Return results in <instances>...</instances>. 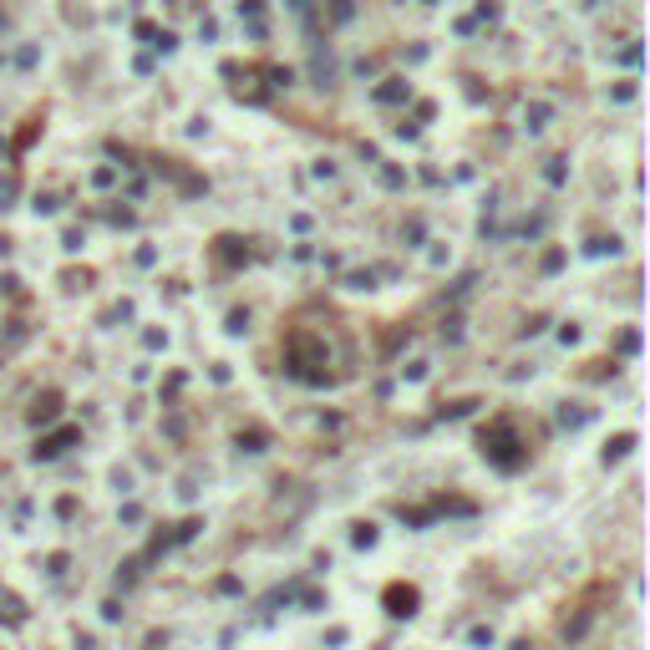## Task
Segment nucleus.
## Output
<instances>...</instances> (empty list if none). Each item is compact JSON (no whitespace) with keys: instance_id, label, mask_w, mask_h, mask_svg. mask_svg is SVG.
I'll return each mask as SVG.
<instances>
[{"instance_id":"nucleus-1","label":"nucleus","mask_w":650,"mask_h":650,"mask_svg":"<svg viewBox=\"0 0 650 650\" xmlns=\"http://www.w3.org/2000/svg\"><path fill=\"white\" fill-rule=\"evenodd\" d=\"M518 442H513V432H508V422H498L493 432H483V452L498 463V467H518L524 463V452H513Z\"/></svg>"},{"instance_id":"nucleus-2","label":"nucleus","mask_w":650,"mask_h":650,"mask_svg":"<svg viewBox=\"0 0 650 650\" xmlns=\"http://www.w3.org/2000/svg\"><path fill=\"white\" fill-rule=\"evenodd\" d=\"M386 604H392V615H411V604H417V590H402V584H392V590H386Z\"/></svg>"},{"instance_id":"nucleus-3","label":"nucleus","mask_w":650,"mask_h":650,"mask_svg":"<svg viewBox=\"0 0 650 650\" xmlns=\"http://www.w3.org/2000/svg\"><path fill=\"white\" fill-rule=\"evenodd\" d=\"M72 437H77V432H72V427H67V432H56V437H46V442H41V447H36V458H56V452H61V447H67Z\"/></svg>"},{"instance_id":"nucleus-4","label":"nucleus","mask_w":650,"mask_h":650,"mask_svg":"<svg viewBox=\"0 0 650 650\" xmlns=\"http://www.w3.org/2000/svg\"><path fill=\"white\" fill-rule=\"evenodd\" d=\"M376 97H381V102H402V97H406V86H402V81H392V86H381Z\"/></svg>"},{"instance_id":"nucleus-5","label":"nucleus","mask_w":650,"mask_h":650,"mask_svg":"<svg viewBox=\"0 0 650 650\" xmlns=\"http://www.w3.org/2000/svg\"><path fill=\"white\" fill-rule=\"evenodd\" d=\"M56 417V397H46V402H36V422H51Z\"/></svg>"},{"instance_id":"nucleus-6","label":"nucleus","mask_w":650,"mask_h":650,"mask_svg":"<svg viewBox=\"0 0 650 650\" xmlns=\"http://www.w3.org/2000/svg\"><path fill=\"white\" fill-rule=\"evenodd\" d=\"M549 122V107H529V127H544Z\"/></svg>"},{"instance_id":"nucleus-7","label":"nucleus","mask_w":650,"mask_h":650,"mask_svg":"<svg viewBox=\"0 0 650 650\" xmlns=\"http://www.w3.org/2000/svg\"><path fill=\"white\" fill-rule=\"evenodd\" d=\"M630 442H635L630 432H625V437H615V442H610V458H620V452H630Z\"/></svg>"},{"instance_id":"nucleus-8","label":"nucleus","mask_w":650,"mask_h":650,"mask_svg":"<svg viewBox=\"0 0 650 650\" xmlns=\"http://www.w3.org/2000/svg\"><path fill=\"white\" fill-rule=\"evenodd\" d=\"M11 193H15V183H11V178H0V204H6Z\"/></svg>"}]
</instances>
